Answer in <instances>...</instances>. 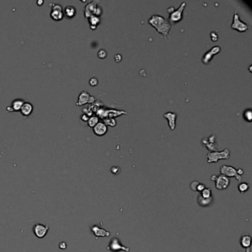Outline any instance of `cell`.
Masks as SVG:
<instances>
[{
    "label": "cell",
    "mask_w": 252,
    "mask_h": 252,
    "mask_svg": "<svg viewBox=\"0 0 252 252\" xmlns=\"http://www.w3.org/2000/svg\"><path fill=\"white\" fill-rule=\"evenodd\" d=\"M148 23L149 25L156 30L157 33L161 34L165 38L169 36L171 24L168 19H166L160 15H153L149 19Z\"/></svg>",
    "instance_id": "6da1fadb"
},
{
    "label": "cell",
    "mask_w": 252,
    "mask_h": 252,
    "mask_svg": "<svg viewBox=\"0 0 252 252\" xmlns=\"http://www.w3.org/2000/svg\"><path fill=\"white\" fill-rule=\"evenodd\" d=\"M207 162L208 164L217 163L220 160H229L230 158V151L228 149H225L221 152H208L206 155Z\"/></svg>",
    "instance_id": "7a4b0ae2"
},
{
    "label": "cell",
    "mask_w": 252,
    "mask_h": 252,
    "mask_svg": "<svg viewBox=\"0 0 252 252\" xmlns=\"http://www.w3.org/2000/svg\"><path fill=\"white\" fill-rule=\"evenodd\" d=\"M231 28L233 30H237L240 33L246 32L249 29V27L246 23L243 22L240 19V18L238 15V13H237V10H236L234 12V17H233V22L231 25Z\"/></svg>",
    "instance_id": "3957f363"
},
{
    "label": "cell",
    "mask_w": 252,
    "mask_h": 252,
    "mask_svg": "<svg viewBox=\"0 0 252 252\" xmlns=\"http://www.w3.org/2000/svg\"><path fill=\"white\" fill-rule=\"evenodd\" d=\"M186 3L185 2L181 3V5L179 6V7L177 9H176L172 13H170L169 19H168L170 24H177L183 19V13L184 9L186 7Z\"/></svg>",
    "instance_id": "277c9868"
},
{
    "label": "cell",
    "mask_w": 252,
    "mask_h": 252,
    "mask_svg": "<svg viewBox=\"0 0 252 252\" xmlns=\"http://www.w3.org/2000/svg\"><path fill=\"white\" fill-rule=\"evenodd\" d=\"M107 248L108 251L111 252H119L121 251H124L126 252L129 251V248L128 247L124 246L120 242L119 239L117 237H113L110 240V243Z\"/></svg>",
    "instance_id": "5b68a950"
},
{
    "label": "cell",
    "mask_w": 252,
    "mask_h": 252,
    "mask_svg": "<svg viewBox=\"0 0 252 252\" xmlns=\"http://www.w3.org/2000/svg\"><path fill=\"white\" fill-rule=\"evenodd\" d=\"M220 172L221 175L225 176L227 177H235L236 179L237 180V181H239V182L242 181L241 176L237 175V169L234 167H233L231 166L224 165V166L220 167Z\"/></svg>",
    "instance_id": "8992f818"
},
{
    "label": "cell",
    "mask_w": 252,
    "mask_h": 252,
    "mask_svg": "<svg viewBox=\"0 0 252 252\" xmlns=\"http://www.w3.org/2000/svg\"><path fill=\"white\" fill-rule=\"evenodd\" d=\"M202 143L206 147L209 152H217L218 149V145L216 141V136L214 135H210L209 137H204L202 140Z\"/></svg>",
    "instance_id": "52a82bcc"
},
{
    "label": "cell",
    "mask_w": 252,
    "mask_h": 252,
    "mask_svg": "<svg viewBox=\"0 0 252 252\" xmlns=\"http://www.w3.org/2000/svg\"><path fill=\"white\" fill-rule=\"evenodd\" d=\"M49 231V226L41 223H36L33 227V233L38 239H42L47 235Z\"/></svg>",
    "instance_id": "ba28073f"
},
{
    "label": "cell",
    "mask_w": 252,
    "mask_h": 252,
    "mask_svg": "<svg viewBox=\"0 0 252 252\" xmlns=\"http://www.w3.org/2000/svg\"><path fill=\"white\" fill-rule=\"evenodd\" d=\"M230 184V180L229 177L225 176L220 175L217 176L216 181H215V187L218 190H224L227 189Z\"/></svg>",
    "instance_id": "9c48e42d"
},
{
    "label": "cell",
    "mask_w": 252,
    "mask_h": 252,
    "mask_svg": "<svg viewBox=\"0 0 252 252\" xmlns=\"http://www.w3.org/2000/svg\"><path fill=\"white\" fill-rule=\"evenodd\" d=\"M220 50H221V48L220 46H214L212 49L209 50L204 54L202 58V62L205 64H208L210 62V61H212V58L215 55L218 54L220 52Z\"/></svg>",
    "instance_id": "30bf717a"
},
{
    "label": "cell",
    "mask_w": 252,
    "mask_h": 252,
    "mask_svg": "<svg viewBox=\"0 0 252 252\" xmlns=\"http://www.w3.org/2000/svg\"><path fill=\"white\" fill-rule=\"evenodd\" d=\"M94 101H95L94 97L91 96L87 92L83 91L80 93L79 96H78V102L76 103V105L82 106V105L87 104V103H92V102H93Z\"/></svg>",
    "instance_id": "8fae6325"
},
{
    "label": "cell",
    "mask_w": 252,
    "mask_h": 252,
    "mask_svg": "<svg viewBox=\"0 0 252 252\" xmlns=\"http://www.w3.org/2000/svg\"><path fill=\"white\" fill-rule=\"evenodd\" d=\"M164 117L168 121L169 127L171 130H174L176 127V118L177 114L173 112H167L164 114Z\"/></svg>",
    "instance_id": "7c38bea8"
},
{
    "label": "cell",
    "mask_w": 252,
    "mask_h": 252,
    "mask_svg": "<svg viewBox=\"0 0 252 252\" xmlns=\"http://www.w3.org/2000/svg\"><path fill=\"white\" fill-rule=\"evenodd\" d=\"M90 229L92 231V232L93 233V234L95 237L96 238H99V237H109L110 235V232L106 231L104 229L99 227L98 225H93Z\"/></svg>",
    "instance_id": "4fadbf2b"
},
{
    "label": "cell",
    "mask_w": 252,
    "mask_h": 252,
    "mask_svg": "<svg viewBox=\"0 0 252 252\" xmlns=\"http://www.w3.org/2000/svg\"><path fill=\"white\" fill-rule=\"evenodd\" d=\"M93 132L97 136H103L107 132V126L103 122H99L93 127Z\"/></svg>",
    "instance_id": "5bb4252c"
},
{
    "label": "cell",
    "mask_w": 252,
    "mask_h": 252,
    "mask_svg": "<svg viewBox=\"0 0 252 252\" xmlns=\"http://www.w3.org/2000/svg\"><path fill=\"white\" fill-rule=\"evenodd\" d=\"M251 242V236L248 234H242L240 240V243L241 246L246 249V252H250V246Z\"/></svg>",
    "instance_id": "9a60e30c"
},
{
    "label": "cell",
    "mask_w": 252,
    "mask_h": 252,
    "mask_svg": "<svg viewBox=\"0 0 252 252\" xmlns=\"http://www.w3.org/2000/svg\"><path fill=\"white\" fill-rule=\"evenodd\" d=\"M50 17H52L53 19L55 21L61 20L63 18V13L61 11V7L60 5H55L53 7L52 12L50 13Z\"/></svg>",
    "instance_id": "2e32d148"
},
{
    "label": "cell",
    "mask_w": 252,
    "mask_h": 252,
    "mask_svg": "<svg viewBox=\"0 0 252 252\" xmlns=\"http://www.w3.org/2000/svg\"><path fill=\"white\" fill-rule=\"evenodd\" d=\"M99 3V2H92L89 5L86 6L85 7V16L86 17H90L94 15L95 11L96 10V7H98L97 4Z\"/></svg>",
    "instance_id": "e0dca14e"
},
{
    "label": "cell",
    "mask_w": 252,
    "mask_h": 252,
    "mask_svg": "<svg viewBox=\"0 0 252 252\" xmlns=\"http://www.w3.org/2000/svg\"><path fill=\"white\" fill-rule=\"evenodd\" d=\"M33 110V107L32 104L28 102H25L24 104L22 105V108L20 110V112L24 116H29L32 113Z\"/></svg>",
    "instance_id": "ac0fdd59"
},
{
    "label": "cell",
    "mask_w": 252,
    "mask_h": 252,
    "mask_svg": "<svg viewBox=\"0 0 252 252\" xmlns=\"http://www.w3.org/2000/svg\"><path fill=\"white\" fill-rule=\"evenodd\" d=\"M24 103H25V101L22 99H16L12 102V105L11 107L12 108L13 111H15V112L20 111Z\"/></svg>",
    "instance_id": "d6986e66"
},
{
    "label": "cell",
    "mask_w": 252,
    "mask_h": 252,
    "mask_svg": "<svg viewBox=\"0 0 252 252\" xmlns=\"http://www.w3.org/2000/svg\"><path fill=\"white\" fill-rule=\"evenodd\" d=\"M206 188V185H204L203 183H198L197 181H193L191 184V189L192 190L194 191H196V192H202L203 189Z\"/></svg>",
    "instance_id": "ffe728a7"
},
{
    "label": "cell",
    "mask_w": 252,
    "mask_h": 252,
    "mask_svg": "<svg viewBox=\"0 0 252 252\" xmlns=\"http://www.w3.org/2000/svg\"><path fill=\"white\" fill-rule=\"evenodd\" d=\"M89 22L90 24L91 29L94 30L96 28V26L100 23V19H99V17L93 15V16L89 17Z\"/></svg>",
    "instance_id": "44dd1931"
},
{
    "label": "cell",
    "mask_w": 252,
    "mask_h": 252,
    "mask_svg": "<svg viewBox=\"0 0 252 252\" xmlns=\"http://www.w3.org/2000/svg\"><path fill=\"white\" fill-rule=\"evenodd\" d=\"M212 200V197H211V198H203V197H201L200 194L198 197V203L201 206H207L211 203Z\"/></svg>",
    "instance_id": "7402d4cb"
},
{
    "label": "cell",
    "mask_w": 252,
    "mask_h": 252,
    "mask_svg": "<svg viewBox=\"0 0 252 252\" xmlns=\"http://www.w3.org/2000/svg\"><path fill=\"white\" fill-rule=\"evenodd\" d=\"M64 13H65L66 16L68 18H72L76 15V9L72 6L68 5L65 7Z\"/></svg>",
    "instance_id": "603a6c76"
},
{
    "label": "cell",
    "mask_w": 252,
    "mask_h": 252,
    "mask_svg": "<svg viewBox=\"0 0 252 252\" xmlns=\"http://www.w3.org/2000/svg\"><path fill=\"white\" fill-rule=\"evenodd\" d=\"M98 123H99V118L96 116H92V117L89 118L87 121L88 126L90 127H92V128H93Z\"/></svg>",
    "instance_id": "cb8c5ba5"
},
{
    "label": "cell",
    "mask_w": 252,
    "mask_h": 252,
    "mask_svg": "<svg viewBox=\"0 0 252 252\" xmlns=\"http://www.w3.org/2000/svg\"><path fill=\"white\" fill-rule=\"evenodd\" d=\"M248 189H249V185L247 183H241L238 186V190L241 194H244L245 192H246L248 190Z\"/></svg>",
    "instance_id": "d4e9b609"
},
{
    "label": "cell",
    "mask_w": 252,
    "mask_h": 252,
    "mask_svg": "<svg viewBox=\"0 0 252 252\" xmlns=\"http://www.w3.org/2000/svg\"><path fill=\"white\" fill-rule=\"evenodd\" d=\"M203 198H211L212 197V189L210 188H205L200 194Z\"/></svg>",
    "instance_id": "484cf974"
},
{
    "label": "cell",
    "mask_w": 252,
    "mask_h": 252,
    "mask_svg": "<svg viewBox=\"0 0 252 252\" xmlns=\"http://www.w3.org/2000/svg\"><path fill=\"white\" fill-rule=\"evenodd\" d=\"M104 122H105L104 124H105L106 125L112 126V127L115 126H116V124H117V121H116V120H115V118H107V119H105Z\"/></svg>",
    "instance_id": "4316f807"
},
{
    "label": "cell",
    "mask_w": 252,
    "mask_h": 252,
    "mask_svg": "<svg viewBox=\"0 0 252 252\" xmlns=\"http://www.w3.org/2000/svg\"><path fill=\"white\" fill-rule=\"evenodd\" d=\"M107 56V52L104 49H101L98 52V57L101 59H104Z\"/></svg>",
    "instance_id": "83f0119b"
},
{
    "label": "cell",
    "mask_w": 252,
    "mask_h": 252,
    "mask_svg": "<svg viewBox=\"0 0 252 252\" xmlns=\"http://www.w3.org/2000/svg\"><path fill=\"white\" fill-rule=\"evenodd\" d=\"M244 115H245V118L248 121H251L252 119V114H251V111L250 110H246L244 113Z\"/></svg>",
    "instance_id": "f1b7e54d"
},
{
    "label": "cell",
    "mask_w": 252,
    "mask_h": 252,
    "mask_svg": "<svg viewBox=\"0 0 252 252\" xmlns=\"http://www.w3.org/2000/svg\"><path fill=\"white\" fill-rule=\"evenodd\" d=\"M110 172H111V173L113 174V175H118V174L120 173V172H121V169H120V168H119L118 166H112V167L111 168Z\"/></svg>",
    "instance_id": "f546056e"
},
{
    "label": "cell",
    "mask_w": 252,
    "mask_h": 252,
    "mask_svg": "<svg viewBox=\"0 0 252 252\" xmlns=\"http://www.w3.org/2000/svg\"><path fill=\"white\" fill-rule=\"evenodd\" d=\"M89 84H90V85L92 86V87H95V86L98 85V84H99V81H98V79L95 78H90V80L89 81Z\"/></svg>",
    "instance_id": "4dcf8cb0"
},
{
    "label": "cell",
    "mask_w": 252,
    "mask_h": 252,
    "mask_svg": "<svg viewBox=\"0 0 252 252\" xmlns=\"http://www.w3.org/2000/svg\"><path fill=\"white\" fill-rule=\"evenodd\" d=\"M210 38H211V40L212 42H217L218 40V35L215 32H212L210 33Z\"/></svg>",
    "instance_id": "1f68e13d"
},
{
    "label": "cell",
    "mask_w": 252,
    "mask_h": 252,
    "mask_svg": "<svg viewBox=\"0 0 252 252\" xmlns=\"http://www.w3.org/2000/svg\"><path fill=\"white\" fill-rule=\"evenodd\" d=\"M114 59H115V62H120L122 60V55L121 54H116L114 55Z\"/></svg>",
    "instance_id": "d6a6232c"
},
{
    "label": "cell",
    "mask_w": 252,
    "mask_h": 252,
    "mask_svg": "<svg viewBox=\"0 0 252 252\" xmlns=\"http://www.w3.org/2000/svg\"><path fill=\"white\" fill-rule=\"evenodd\" d=\"M237 175H238L241 176L242 175H243V173H244V171L242 169H237Z\"/></svg>",
    "instance_id": "836d02e7"
},
{
    "label": "cell",
    "mask_w": 252,
    "mask_h": 252,
    "mask_svg": "<svg viewBox=\"0 0 252 252\" xmlns=\"http://www.w3.org/2000/svg\"><path fill=\"white\" fill-rule=\"evenodd\" d=\"M66 247H67V244L65 242H61L59 244V248L61 249H65Z\"/></svg>",
    "instance_id": "e575fe53"
},
{
    "label": "cell",
    "mask_w": 252,
    "mask_h": 252,
    "mask_svg": "<svg viewBox=\"0 0 252 252\" xmlns=\"http://www.w3.org/2000/svg\"><path fill=\"white\" fill-rule=\"evenodd\" d=\"M174 11H175V7L172 6V7H169V8L167 9V13H168L169 14H170V13H172Z\"/></svg>",
    "instance_id": "d590c367"
},
{
    "label": "cell",
    "mask_w": 252,
    "mask_h": 252,
    "mask_svg": "<svg viewBox=\"0 0 252 252\" xmlns=\"http://www.w3.org/2000/svg\"><path fill=\"white\" fill-rule=\"evenodd\" d=\"M88 119H89V118H88V116L87 115H84L82 116V121H87Z\"/></svg>",
    "instance_id": "8d00e7d4"
},
{
    "label": "cell",
    "mask_w": 252,
    "mask_h": 252,
    "mask_svg": "<svg viewBox=\"0 0 252 252\" xmlns=\"http://www.w3.org/2000/svg\"><path fill=\"white\" fill-rule=\"evenodd\" d=\"M216 178H217V175H215L211 177V180H212V181H216Z\"/></svg>",
    "instance_id": "74e56055"
},
{
    "label": "cell",
    "mask_w": 252,
    "mask_h": 252,
    "mask_svg": "<svg viewBox=\"0 0 252 252\" xmlns=\"http://www.w3.org/2000/svg\"><path fill=\"white\" fill-rule=\"evenodd\" d=\"M37 3H38V4H40V3H42V4H43V1H42V2H38Z\"/></svg>",
    "instance_id": "f35d334b"
}]
</instances>
